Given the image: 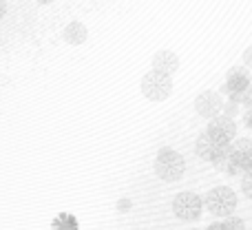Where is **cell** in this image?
<instances>
[{"label":"cell","mask_w":252,"mask_h":230,"mask_svg":"<svg viewBox=\"0 0 252 230\" xmlns=\"http://www.w3.org/2000/svg\"><path fill=\"white\" fill-rule=\"evenodd\" d=\"M241 191L246 193V197H250L252 199V170L241 175Z\"/></svg>","instance_id":"4fadbf2b"},{"label":"cell","mask_w":252,"mask_h":230,"mask_svg":"<svg viewBox=\"0 0 252 230\" xmlns=\"http://www.w3.org/2000/svg\"><path fill=\"white\" fill-rule=\"evenodd\" d=\"M177 69H179V58H177V53H173V51H168V49H164V51H157L155 56H153V71H159V73L173 75Z\"/></svg>","instance_id":"30bf717a"},{"label":"cell","mask_w":252,"mask_h":230,"mask_svg":"<svg viewBox=\"0 0 252 230\" xmlns=\"http://www.w3.org/2000/svg\"><path fill=\"white\" fill-rule=\"evenodd\" d=\"M186 170V162L173 148H161L155 157V173L161 182H177Z\"/></svg>","instance_id":"3957f363"},{"label":"cell","mask_w":252,"mask_h":230,"mask_svg":"<svg viewBox=\"0 0 252 230\" xmlns=\"http://www.w3.org/2000/svg\"><path fill=\"white\" fill-rule=\"evenodd\" d=\"M223 91L230 93V98H241L246 93H250V73L246 69H232L228 73V80H226V87Z\"/></svg>","instance_id":"9c48e42d"},{"label":"cell","mask_w":252,"mask_h":230,"mask_svg":"<svg viewBox=\"0 0 252 230\" xmlns=\"http://www.w3.org/2000/svg\"><path fill=\"white\" fill-rule=\"evenodd\" d=\"M228 151H230V146L215 142V139L208 137L206 133H201L199 137H197V142H195L197 157H199V160H204V162H210V164H215V166L221 164V162L226 160Z\"/></svg>","instance_id":"8992f818"},{"label":"cell","mask_w":252,"mask_h":230,"mask_svg":"<svg viewBox=\"0 0 252 230\" xmlns=\"http://www.w3.org/2000/svg\"><path fill=\"white\" fill-rule=\"evenodd\" d=\"M62 38H64L69 44H82V42H87L89 31L82 22H69L64 33H62Z\"/></svg>","instance_id":"8fae6325"},{"label":"cell","mask_w":252,"mask_h":230,"mask_svg":"<svg viewBox=\"0 0 252 230\" xmlns=\"http://www.w3.org/2000/svg\"><path fill=\"white\" fill-rule=\"evenodd\" d=\"M4 13H7V4H4V0H0V20L4 18Z\"/></svg>","instance_id":"2e32d148"},{"label":"cell","mask_w":252,"mask_h":230,"mask_svg":"<svg viewBox=\"0 0 252 230\" xmlns=\"http://www.w3.org/2000/svg\"><path fill=\"white\" fill-rule=\"evenodd\" d=\"M206 135H208V137H213L215 142L230 146V144L235 142V137H237V124H235V120H232V117H228V115L221 113V115L213 117V120L208 122Z\"/></svg>","instance_id":"52a82bcc"},{"label":"cell","mask_w":252,"mask_h":230,"mask_svg":"<svg viewBox=\"0 0 252 230\" xmlns=\"http://www.w3.org/2000/svg\"><path fill=\"white\" fill-rule=\"evenodd\" d=\"M142 93L151 102H161L173 93V75L159 73V71H148L142 78Z\"/></svg>","instance_id":"277c9868"},{"label":"cell","mask_w":252,"mask_h":230,"mask_svg":"<svg viewBox=\"0 0 252 230\" xmlns=\"http://www.w3.org/2000/svg\"><path fill=\"white\" fill-rule=\"evenodd\" d=\"M206 230H217V228H215V224H213V226H208V228H206Z\"/></svg>","instance_id":"ac0fdd59"},{"label":"cell","mask_w":252,"mask_h":230,"mask_svg":"<svg viewBox=\"0 0 252 230\" xmlns=\"http://www.w3.org/2000/svg\"><path fill=\"white\" fill-rule=\"evenodd\" d=\"M215 228L217 230H246V224L239 217H226L219 224H215Z\"/></svg>","instance_id":"7c38bea8"},{"label":"cell","mask_w":252,"mask_h":230,"mask_svg":"<svg viewBox=\"0 0 252 230\" xmlns=\"http://www.w3.org/2000/svg\"><path fill=\"white\" fill-rule=\"evenodd\" d=\"M219 170L228 175H244L252 170V139H237L230 144L228 157L217 164Z\"/></svg>","instance_id":"6da1fadb"},{"label":"cell","mask_w":252,"mask_h":230,"mask_svg":"<svg viewBox=\"0 0 252 230\" xmlns=\"http://www.w3.org/2000/svg\"><path fill=\"white\" fill-rule=\"evenodd\" d=\"M201 210H204V201L197 193H190V191H184L175 197L173 201V213L179 222H197L201 217Z\"/></svg>","instance_id":"5b68a950"},{"label":"cell","mask_w":252,"mask_h":230,"mask_svg":"<svg viewBox=\"0 0 252 230\" xmlns=\"http://www.w3.org/2000/svg\"><path fill=\"white\" fill-rule=\"evenodd\" d=\"M244 62H246L248 66H252V47L246 49V53H244Z\"/></svg>","instance_id":"5bb4252c"},{"label":"cell","mask_w":252,"mask_h":230,"mask_svg":"<svg viewBox=\"0 0 252 230\" xmlns=\"http://www.w3.org/2000/svg\"><path fill=\"white\" fill-rule=\"evenodd\" d=\"M40 4H49V2H53V0H38Z\"/></svg>","instance_id":"e0dca14e"},{"label":"cell","mask_w":252,"mask_h":230,"mask_svg":"<svg viewBox=\"0 0 252 230\" xmlns=\"http://www.w3.org/2000/svg\"><path fill=\"white\" fill-rule=\"evenodd\" d=\"M244 122H246V126H248V129H252V106L248 111H246V117H244Z\"/></svg>","instance_id":"9a60e30c"},{"label":"cell","mask_w":252,"mask_h":230,"mask_svg":"<svg viewBox=\"0 0 252 230\" xmlns=\"http://www.w3.org/2000/svg\"><path fill=\"white\" fill-rule=\"evenodd\" d=\"M204 206L208 208L210 215H215L219 219L232 217V213L237 210V193L228 186H217L206 195Z\"/></svg>","instance_id":"7a4b0ae2"},{"label":"cell","mask_w":252,"mask_h":230,"mask_svg":"<svg viewBox=\"0 0 252 230\" xmlns=\"http://www.w3.org/2000/svg\"><path fill=\"white\" fill-rule=\"evenodd\" d=\"M195 111L201 117H208V120L221 115L223 113V100H221V96H219V93H215V91H204L201 96H197Z\"/></svg>","instance_id":"ba28073f"}]
</instances>
